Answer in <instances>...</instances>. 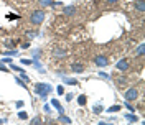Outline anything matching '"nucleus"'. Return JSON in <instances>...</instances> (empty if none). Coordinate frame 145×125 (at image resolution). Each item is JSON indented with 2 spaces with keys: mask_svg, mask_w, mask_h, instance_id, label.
Instances as JSON below:
<instances>
[{
  "mask_svg": "<svg viewBox=\"0 0 145 125\" xmlns=\"http://www.w3.org/2000/svg\"><path fill=\"white\" fill-rule=\"evenodd\" d=\"M53 90V87H51V84H48V82H38V84H35V92L41 97V100H46V97H48V94Z\"/></svg>",
  "mask_w": 145,
  "mask_h": 125,
  "instance_id": "1",
  "label": "nucleus"
},
{
  "mask_svg": "<svg viewBox=\"0 0 145 125\" xmlns=\"http://www.w3.org/2000/svg\"><path fill=\"white\" fill-rule=\"evenodd\" d=\"M45 18H46V15H45V12H43L41 8L40 10H33L31 15H30V23L35 25V27H38V25H41V23L45 21Z\"/></svg>",
  "mask_w": 145,
  "mask_h": 125,
  "instance_id": "2",
  "label": "nucleus"
},
{
  "mask_svg": "<svg viewBox=\"0 0 145 125\" xmlns=\"http://www.w3.org/2000/svg\"><path fill=\"white\" fill-rule=\"evenodd\" d=\"M124 99L127 102H132V100H137L138 99V89L137 87H130L124 92Z\"/></svg>",
  "mask_w": 145,
  "mask_h": 125,
  "instance_id": "3",
  "label": "nucleus"
},
{
  "mask_svg": "<svg viewBox=\"0 0 145 125\" xmlns=\"http://www.w3.org/2000/svg\"><path fill=\"white\" fill-rule=\"evenodd\" d=\"M94 64L99 66V68H106L109 64V58L104 56V54H99V56H94Z\"/></svg>",
  "mask_w": 145,
  "mask_h": 125,
  "instance_id": "4",
  "label": "nucleus"
},
{
  "mask_svg": "<svg viewBox=\"0 0 145 125\" xmlns=\"http://www.w3.org/2000/svg\"><path fill=\"white\" fill-rule=\"evenodd\" d=\"M116 68H117L120 72H125V71H129V69H130V62H129V59H127V58H122L120 61H117Z\"/></svg>",
  "mask_w": 145,
  "mask_h": 125,
  "instance_id": "5",
  "label": "nucleus"
},
{
  "mask_svg": "<svg viewBox=\"0 0 145 125\" xmlns=\"http://www.w3.org/2000/svg\"><path fill=\"white\" fill-rule=\"evenodd\" d=\"M51 54H53V58H56V59H63V58L68 56V51L66 49H61V48H54Z\"/></svg>",
  "mask_w": 145,
  "mask_h": 125,
  "instance_id": "6",
  "label": "nucleus"
},
{
  "mask_svg": "<svg viewBox=\"0 0 145 125\" xmlns=\"http://www.w3.org/2000/svg\"><path fill=\"white\" fill-rule=\"evenodd\" d=\"M71 71L76 72V74H82V72H84V64H81V62H72Z\"/></svg>",
  "mask_w": 145,
  "mask_h": 125,
  "instance_id": "7",
  "label": "nucleus"
},
{
  "mask_svg": "<svg viewBox=\"0 0 145 125\" xmlns=\"http://www.w3.org/2000/svg\"><path fill=\"white\" fill-rule=\"evenodd\" d=\"M63 13L66 17H74V15H76V7H74V5H68V7L63 8Z\"/></svg>",
  "mask_w": 145,
  "mask_h": 125,
  "instance_id": "8",
  "label": "nucleus"
},
{
  "mask_svg": "<svg viewBox=\"0 0 145 125\" xmlns=\"http://www.w3.org/2000/svg\"><path fill=\"white\" fill-rule=\"evenodd\" d=\"M33 66H35L36 69H38V72H41V74H45V68H43V64L40 62V58H33V62H31Z\"/></svg>",
  "mask_w": 145,
  "mask_h": 125,
  "instance_id": "9",
  "label": "nucleus"
},
{
  "mask_svg": "<svg viewBox=\"0 0 145 125\" xmlns=\"http://www.w3.org/2000/svg\"><path fill=\"white\" fill-rule=\"evenodd\" d=\"M63 82L68 84V86H78V79L74 77H68V76H63Z\"/></svg>",
  "mask_w": 145,
  "mask_h": 125,
  "instance_id": "10",
  "label": "nucleus"
},
{
  "mask_svg": "<svg viewBox=\"0 0 145 125\" xmlns=\"http://www.w3.org/2000/svg\"><path fill=\"white\" fill-rule=\"evenodd\" d=\"M51 105H53V107L56 109V110H58V114H64L63 105H61V104H59V102H58L56 99H53V100H51Z\"/></svg>",
  "mask_w": 145,
  "mask_h": 125,
  "instance_id": "11",
  "label": "nucleus"
},
{
  "mask_svg": "<svg viewBox=\"0 0 145 125\" xmlns=\"http://www.w3.org/2000/svg\"><path fill=\"white\" fill-rule=\"evenodd\" d=\"M56 122H61V124H71V118L66 117L64 114H59V117L56 118Z\"/></svg>",
  "mask_w": 145,
  "mask_h": 125,
  "instance_id": "12",
  "label": "nucleus"
},
{
  "mask_svg": "<svg viewBox=\"0 0 145 125\" xmlns=\"http://www.w3.org/2000/svg\"><path fill=\"white\" fill-rule=\"evenodd\" d=\"M127 82H129V81H127V77H124V76H122V77H117V79H116V86H117V87H122V86H125Z\"/></svg>",
  "mask_w": 145,
  "mask_h": 125,
  "instance_id": "13",
  "label": "nucleus"
},
{
  "mask_svg": "<svg viewBox=\"0 0 145 125\" xmlns=\"http://www.w3.org/2000/svg\"><path fill=\"white\" fill-rule=\"evenodd\" d=\"M51 3H53V0H38V5H40L41 8H45V7H51Z\"/></svg>",
  "mask_w": 145,
  "mask_h": 125,
  "instance_id": "14",
  "label": "nucleus"
},
{
  "mask_svg": "<svg viewBox=\"0 0 145 125\" xmlns=\"http://www.w3.org/2000/svg\"><path fill=\"white\" fill-rule=\"evenodd\" d=\"M125 118L129 122H132V124H134V122H138V117H137L135 114H132V112H130V114H125Z\"/></svg>",
  "mask_w": 145,
  "mask_h": 125,
  "instance_id": "15",
  "label": "nucleus"
},
{
  "mask_svg": "<svg viewBox=\"0 0 145 125\" xmlns=\"http://www.w3.org/2000/svg\"><path fill=\"white\" fill-rule=\"evenodd\" d=\"M144 48H145V46L140 43V45L137 46V49H135V53H134V54H135V56H138V58H142V56H144Z\"/></svg>",
  "mask_w": 145,
  "mask_h": 125,
  "instance_id": "16",
  "label": "nucleus"
},
{
  "mask_svg": "<svg viewBox=\"0 0 145 125\" xmlns=\"http://www.w3.org/2000/svg\"><path fill=\"white\" fill-rule=\"evenodd\" d=\"M102 110H104V109H102V105H101V102H99V104H96V105L92 107V112H94L96 115H101V114H102Z\"/></svg>",
  "mask_w": 145,
  "mask_h": 125,
  "instance_id": "17",
  "label": "nucleus"
},
{
  "mask_svg": "<svg viewBox=\"0 0 145 125\" xmlns=\"http://www.w3.org/2000/svg\"><path fill=\"white\" fill-rule=\"evenodd\" d=\"M119 110H122V105H110V107H107L109 114H116V112H119Z\"/></svg>",
  "mask_w": 145,
  "mask_h": 125,
  "instance_id": "18",
  "label": "nucleus"
},
{
  "mask_svg": "<svg viewBox=\"0 0 145 125\" xmlns=\"http://www.w3.org/2000/svg\"><path fill=\"white\" fill-rule=\"evenodd\" d=\"M135 8L138 10L140 13L144 12V8H145V2H144V0H138V2H137V3H135Z\"/></svg>",
  "mask_w": 145,
  "mask_h": 125,
  "instance_id": "19",
  "label": "nucleus"
},
{
  "mask_svg": "<svg viewBox=\"0 0 145 125\" xmlns=\"http://www.w3.org/2000/svg\"><path fill=\"white\" fill-rule=\"evenodd\" d=\"M15 82H17V84H20V86H22L23 89H27V87H28V86H27V82H25V81L22 79V77H15Z\"/></svg>",
  "mask_w": 145,
  "mask_h": 125,
  "instance_id": "20",
  "label": "nucleus"
},
{
  "mask_svg": "<svg viewBox=\"0 0 145 125\" xmlns=\"http://www.w3.org/2000/svg\"><path fill=\"white\" fill-rule=\"evenodd\" d=\"M86 102H88V99H86V96H79V97H78V104H79V105H86Z\"/></svg>",
  "mask_w": 145,
  "mask_h": 125,
  "instance_id": "21",
  "label": "nucleus"
},
{
  "mask_svg": "<svg viewBox=\"0 0 145 125\" xmlns=\"http://www.w3.org/2000/svg\"><path fill=\"white\" fill-rule=\"evenodd\" d=\"M43 120H41V117L40 115H36V117H33L31 120H30V124H33V125H36V124H41Z\"/></svg>",
  "mask_w": 145,
  "mask_h": 125,
  "instance_id": "22",
  "label": "nucleus"
},
{
  "mask_svg": "<svg viewBox=\"0 0 145 125\" xmlns=\"http://www.w3.org/2000/svg\"><path fill=\"white\" fill-rule=\"evenodd\" d=\"M43 53V51H41V48H36V49H33V51H31V56H33V58H40V54Z\"/></svg>",
  "mask_w": 145,
  "mask_h": 125,
  "instance_id": "23",
  "label": "nucleus"
},
{
  "mask_svg": "<svg viewBox=\"0 0 145 125\" xmlns=\"http://www.w3.org/2000/svg\"><path fill=\"white\" fill-rule=\"evenodd\" d=\"M99 76L102 77V79H106V81H110L112 77H110V74H107V72H104V71H99Z\"/></svg>",
  "mask_w": 145,
  "mask_h": 125,
  "instance_id": "24",
  "label": "nucleus"
},
{
  "mask_svg": "<svg viewBox=\"0 0 145 125\" xmlns=\"http://www.w3.org/2000/svg\"><path fill=\"white\" fill-rule=\"evenodd\" d=\"M10 69H12V71H17V72H22V71H23L20 66H15V62H10Z\"/></svg>",
  "mask_w": 145,
  "mask_h": 125,
  "instance_id": "25",
  "label": "nucleus"
},
{
  "mask_svg": "<svg viewBox=\"0 0 145 125\" xmlns=\"http://www.w3.org/2000/svg\"><path fill=\"white\" fill-rule=\"evenodd\" d=\"M5 56H18V49H10V51H5Z\"/></svg>",
  "mask_w": 145,
  "mask_h": 125,
  "instance_id": "26",
  "label": "nucleus"
},
{
  "mask_svg": "<svg viewBox=\"0 0 145 125\" xmlns=\"http://www.w3.org/2000/svg\"><path fill=\"white\" fill-rule=\"evenodd\" d=\"M18 118H20V120H25V118H28V114L25 110H22V112H18Z\"/></svg>",
  "mask_w": 145,
  "mask_h": 125,
  "instance_id": "27",
  "label": "nucleus"
},
{
  "mask_svg": "<svg viewBox=\"0 0 145 125\" xmlns=\"http://www.w3.org/2000/svg\"><path fill=\"white\" fill-rule=\"evenodd\" d=\"M20 77H22V79L25 81V82H30V77H28V74H27L25 71H22V72H20Z\"/></svg>",
  "mask_w": 145,
  "mask_h": 125,
  "instance_id": "28",
  "label": "nucleus"
},
{
  "mask_svg": "<svg viewBox=\"0 0 145 125\" xmlns=\"http://www.w3.org/2000/svg\"><path fill=\"white\" fill-rule=\"evenodd\" d=\"M27 36L28 38H36V36H40L38 31H27Z\"/></svg>",
  "mask_w": 145,
  "mask_h": 125,
  "instance_id": "29",
  "label": "nucleus"
},
{
  "mask_svg": "<svg viewBox=\"0 0 145 125\" xmlns=\"http://www.w3.org/2000/svg\"><path fill=\"white\" fill-rule=\"evenodd\" d=\"M31 62H33V59H27V58H22V64H23V66H30Z\"/></svg>",
  "mask_w": 145,
  "mask_h": 125,
  "instance_id": "30",
  "label": "nucleus"
},
{
  "mask_svg": "<svg viewBox=\"0 0 145 125\" xmlns=\"http://www.w3.org/2000/svg\"><path fill=\"white\" fill-rule=\"evenodd\" d=\"M64 99H66L68 102H71L72 99H74V94H72V92H68V94H66V97H64Z\"/></svg>",
  "mask_w": 145,
  "mask_h": 125,
  "instance_id": "31",
  "label": "nucleus"
},
{
  "mask_svg": "<svg viewBox=\"0 0 145 125\" xmlns=\"http://www.w3.org/2000/svg\"><path fill=\"white\" fill-rule=\"evenodd\" d=\"M124 105H125V107L129 109V110H130V112H134V110H135V109H134V105H132V104H130V102H127V100H125V104H124Z\"/></svg>",
  "mask_w": 145,
  "mask_h": 125,
  "instance_id": "32",
  "label": "nucleus"
},
{
  "mask_svg": "<svg viewBox=\"0 0 145 125\" xmlns=\"http://www.w3.org/2000/svg\"><path fill=\"white\" fill-rule=\"evenodd\" d=\"M7 18H8V20H18V15H13V13H8V15H7Z\"/></svg>",
  "mask_w": 145,
  "mask_h": 125,
  "instance_id": "33",
  "label": "nucleus"
},
{
  "mask_svg": "<svg viewBox=\"0 0 145 125\" xmlns=\"http://www.w3.org/2000/svg\"><path fill=\"white\" fill-rule=\"evenodd\" d=\"M43 110H45L46 114H51V112H53V110H51V105H48V104H46L45 107H43Z\"/></svg>",
  "mask_w": 145,
  "mask_h": 125,
  "instance_id": "34",
  "label": "nucleus"
},
{
  "mask_svg": "<svg viewBox=\"0 0 145 125\" xmlns=\"http://www.w3.org/2000/svg\"><path fill=\"white\" fill-rule=\"evenodd\" d=\"M5 46H7V48H12V49H13V48H15V43H13V41H7V43H5Z\"/></svg>",
  "mask_w": 145,
  "mask_h": 125,
  "instance_id": "35",
  "label": "nucleus"
},
{
  "mask_svg": "<svg viewBox=\"0 0 145 125\" xmlns=\"http://www.w3.org/2000/svg\"><path fill=\"white\" fill-rule=\"evenodd\" d=\"M56 92H58V94H64V87H63V86H58Z\"/></svg>",
  "mask_w": 145,
  "mask_h": 125,
  "instance_id": "36",
  "label": "nucleus"
},
{
  "mask_svg": "<svg viewBox=\"0 0 145 125\" xmlns=\"http://www.w3.org/2000/svg\"><path fill=\"white\" fill-rule=\"evenodd\" d=\"M22 48H23V49H28V48H30V43H28V41L22 43Z\"/></svg>",
  "mask_w": 145,
  "mask_h": 125,
  "instance_id": "37",
  "label": "nucleus"
},
{
  "mask_svg": "<svg viewBox=\"0 0 145 125\" xmlns=\"http://www.w3.org/2000/svg\"><path fill=\"white\" fill-rule=\"evenodd\" d=\"M2 62H7V64H10V62H12V58H2Z\"/></svg>",
  "mask_w": 145,
  "mask_h": 125,
  "instance_id": "38",
  "label": "nucleus"
},
{
  "mask_svg": "<svg viewBox=\"0 0 145 125\" xmlns=\"http://www.w3.org/2000/svg\"><path fill=\"white\" fill-rule=\"evenodd\" d=\"M0 71H3V72H7V71H8V69H7V68L3 66V62H0Z\"/></svg>",
  "mask_w": 145,
  "mask_h": 125,
  "instance_id": "39",
  "label": "nucleus"
},
{
  "mask_svg": "<svg viewBox=\"0 0 145 125\" xmlns=\"http://www.w3.org/2000/svg\"><path fill=\"white\" fill-rule=\"evenodd\" d=\"M17 107H18V109L23 107V100H18V102H17Z\"/></svg>",
  "mask_w": 145,
  "mask_h": 125,
  "instance_id": "40",
  "label": "nucleus"
},
{
  "mask_svg": "<svg viewBox=\"0 0 145 125\" xmlns=\"http://www.w3.org/2000/svg\"><path fill=\"white\" fill-rule=\"evenodd\" d=\"M119 0H107V3H117Z\"/></svg>",
  "mask_w": 145,
  "mask_h": 125,
  "instance_id": "41",
  "label": "nucleus"
},
{
  "mask_svg": "<svg viewBox=\"0 0 145 125\" xmlns=\"http://www.w3.org/2000/svg\"><path fill=\"white\" fill-rule=\"evenodd\" d=\"M0 124H7V118H0Z\"/></svg>",
  "mask_w": 145,
  "mask_h": 125,
  "instance_id": "42",
  "label": "nucleus"
}]
</instances>
